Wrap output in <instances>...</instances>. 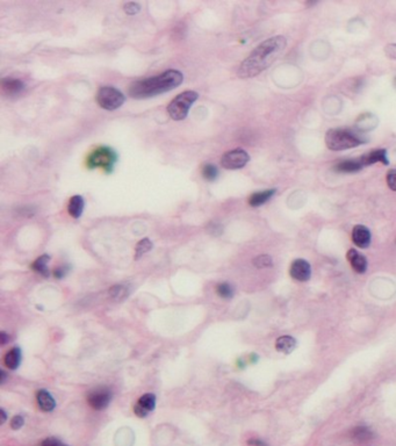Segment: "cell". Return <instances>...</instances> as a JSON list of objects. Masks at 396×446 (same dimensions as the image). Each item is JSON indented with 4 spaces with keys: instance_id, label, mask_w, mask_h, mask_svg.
<instances>
[{
    "instance_id": "obj_17",
    "label": "cell",
    "mask_w": 396,
    "mask_h": 446,
    "mask_svg": "<svg viewBox=\"0 0 396 446\" xmlns=\"http://www.w3.org/2000/svg\"><path fill=\"white\" fill-rule=\"evenodd\" d=\"M363 163H361L360 160L359 161H344L338 163L337 165H335L334 170L336 172H341V173H353V172H358L359 170H361L363 168Z\"/></svg>"
},
{
    "instance_id": "obj_1",
    "label": "cell",
    "mask_w": 396,
    "mask_h": 446,
    "mask_svg": "<svg viewBox=\"0 0 396 446\" xmlns=\"http://www.w3.org/2000/svg\"><path fill=\"white\" fill-rule=\"evenodd\" d=\"M287 45L284 36L271 37L260 43L250 55L245 58L237 71L240 78H251L258 76L279 58Z\"/></svg>"
},
{
    "instance_id": "obj_7",
    "label": "cell",
    "mask_w": 396,
    "mask_h": 446,
    "mask_svg": "<svg viewBox=\"0 0 396 446\" xmlns=\"http://www.w3.org/2000/svg\"><path fill=\"white\" fill-rule=\"evenodd\" d=\"M250 161V156L243 149H235L225 153L222 156L221 165L227 170H239L244 168Z\"/></svg>"
},
{
    "instance_id": "obj_15",
    "label": "cell",
    "mask_w": 396,
    "mask_h": 446,
    "mask_svg": "<svg viewBox=\"0 0 396 446\" xmlns=\"http://www.w3.org/2000/svg\"><path fill=\"white\" fill-rule=\"evenodd\" d=\"M296 347V341L292 336H281L275 342V349L279 352L288 354Z\"/></svg>"
},
{
    "instance_id": "obj_27",
    "label": "cell",
    "mask_w": 396,
    "mask_h": 446,
    "mask_svg": "<svg viewBox=\"0 0 396 446\" xmlns=\"http://www.w3.org/2000/svg\"><path fill=\"white\" fill-rule=\"evenodd\" d=\"M254 265L257 268H264V267H270L272 265V258L267 255H262L256 257L254 259Z\"/></svg>"
},
{
    "instance_id": "obj_31",
    "label": "cell",
    "mask_w": 396,
    "mask_h": 446,
    "mask_svg": "<svg viewBox=\"0 0 396 446\" xmlns=\"http://www.w3.org/2000/svg\"><path fill=\"white\" fill-rule=\"evenodd\" d=\"M24 424H25V419H24V417L20 416V415L14 416L12 418V421H11V426H12L13 430L21 429L22 426H24Z\"/></svg>"
},
{
    "instance_id": "obj_23",
    "label": "cell",
    "mask_w": 396,
    "mask_h": 446,
    "mask_svg": "<svg viewBox=\"0 0 396 446\" xmlns=\"http://www.w3.org/2000/svg\"><path fill=\"white\" fill-rule=\"evenodd\" d=\"M151 249H152V242L148 240V238H144V240L139 241L138 244L136 245V250H135V259L141 258L144 253L149 252Z\"/></svg>"
},
{
    "instance_id": "obj_22",
    "label": "cell",
    "mask_w": 396,
    "mask_h": 446,
    "mask_svg": "<svg viewBox=\"0 0 396 446\" xmlns=\"http://www.w3.org/2000/svg\"><path fill=\"white\" fill-rule=\"evenodd\" d=\"M49 260H50V257L48 255H42L33 263L32 268L34 271L39 272V273L41 275H43V277H49V275H50V272H49L48 268Z\"/></svg>"
},
{
    "instance_id": "obj_9",
    "label": "cell",
    "mask_w": 396,
    "mask_h": 446,
    "mask_svg": "<svg viewBox=\"0 0 396 446\" xmlns=\"http://www.w3.org/2000/svg\"><path fill=\"white\" fill-rule=\"evenodd\" d=\"M290 275L297 281H307L311 275V268L307 260L295 259L290 265Z\"/></svg>"
},
{
    "instance_id": "obj_32",
    "label": "cell",
    "mask_w": 396,
    "mask_h": 446,
    "mask_svg": "<svg viewBox=\"0 0 396 446\" xmlns=\"http://www.w3.org/2000/svg\"><path fill=\"white\" fill-rule=\"evenodd\" d=\"M387 57L391 59H396V44H388L386 49H384Z\"/></svg>"
},
{
    "instance_id": "obj_30",
    "label": "cell",
    "mask_w": 396,
    "mask_h": 446,
    "mask_svg": "<svg viewBox=\"0 0 396 446\" xmlns=\"http://www.w3.org/2000/svg\"><path fill=\"white\" fill-rule=\"evenodd\" d=\"M37 446H69V445L62 443L61 440L56 439V438L50 437V438H47V439H44L43 441H41V443Z\"/></svg>"
},
{
    "instance_id": "obj_34",
    "label": "cell",
    "mask_w": 396,
    "mask_h": 446,
    "mask_svg": "<svg viewBox=\"0 0 396 446\" xmlns=\"http://www.w3.org/2000/svg\"><path fill=\"white\" fill-rule=\"evenodd\" d=\"M248 444L251 445V446H267L265 443H264V441L259 440V439H250L248 441Z\"/></svg>"
},
{
    "instance_id": "obj_11",
    "label": "cell",
    "mask_w": 396,
    "mask_h": 446,
    "mask_svg": "<svg viewBox=\"0 0 396 446\" xmlns=\"http://www.w3.org/2000/svg\"><path fill=\"white\" fill-rule=\"evenodd\" d=\"M352 241L358 248H368L371 244V233L365 226H356L352 230Z\"/></svg>"
},
{
    "instance_id": "obj_18",
    "label": "cell",
    "mask_w": 396,
    "mask_h": 446,
    "mask_svg": "<svg viewBox=\"0 0 396 446\" xmlns=\"http://www.w3.org/2000/svg\"><path fill=\"white\" fill-rule=\"evenodd\" d=\"M275 194V190H267V191H263V192H257V193H254L250 199H249V205L251 207H259L264 205V203L269 201V200L272 198V196Z\"/></svg>"
},
{
    "instance_id": "obj_33",
    "label": "cell",
    "mask_w": 396,
    "mask_h": 446,
    "mask_svg": "<svg viewBox=\"0 0 396 446\" xmlns=\"http://www.w3.org/2000/svg\"><path fill=\"white\" fill-rule=\"evenodd\" d=\"M67 272H69V267H67V266H61V267L56 268L55 272H54V274H55V277L57 278V279H62V278H64L67 274Z\"/></svg>"
},
{
    "instance_id": "obj_8",
    "label": "cell",
    "mask_w": 396,
    "mask_h": 446,
    "mask_svg": "<svg viewBox=\"0 0 396 446\" xmlns=\"http://www.w3.org/2000/svg\"><path fill=\"white\" fill-rule=\"evenodd\" d=\"M112 400V393L107 388L92 389L88 395V402L93 409L103 410Z\"/></svg>"
},
{
    "instance_id": "obj_36",
    "label": "cell",
    "mask_w": 396,
    "mask_h": 446,
    "mask_svg": "<svg viewBox=\"0 0 396 446\" xmlns=\"http://www.w3.org/2000/svg\"><path fill=\"white\" fill-rule=\"evenodd\" d=\"M0 413H2V422H0V423H2V424H4V423H5V422H6L7 415H6V413H5V410H4V409H2V410H0Z\"/></svg>"
},
{
    "instance_id": "obj_24",
    "label": "cell",
    "mask_w": 396,
    "mask_h": 446,
    "mask_svg": "<svg viewBox=\"0 0 396 446\" xmlns=\"http://www.w3.org/2000/svg\"><path fill=\"white\" fill-rule=\"evenodd\" d=\"M217 295L222 299H231L233 295V288L227 282L220 283L216 287Z\"/></svg>"
},
{
    "instance_id": "obj_26",
    "label": "cell",
    "mask_w": 396,
    "mask_h": 446,
    "mask_svg": "<svg viewBox=\"0 0 396 446\" xmlns=\"http://www.w3.org/2000/svg\"><path fill=\"white\" fill-rule=\"evenodd\" d=\"M109 295L114 299V300L120 301L127 296V288L123 286H113L112 288L109 289Z\"/></svg>"
},
{
    "instance_id": "obj_20",
    "label": "cell",
    "mask_w": 396,
    "mask_h": 446,
    "mask_svg": "<svg viewBox=\"0 0 396 446\" xmlns=\"http://www.w3.org/2000/svg\"><path fill=\"white\" fill-rule=\"evenodd\" d=\"M84 209V199L81 195H73L70 199L69 206H67V211L71 216L74 218H79Z\"/></svg>"
},
{
    "instance_id": "obj_29",
    "label": "cell",
    "mask_w": 396,
    "mask_h": 446,
    "mask_svg": "<svg viewBox=\"0 0 396 446\" xmlns=\"http://www.w3.org/2000/svg\"><path fill=\"white\" fill-rule=\"evenodd\" d=\"M386 180L388 187H389L391 191L396 192V170H390V171L387 173Z\"/></svg>"
},
{
    "instance_id": "obj_4",
    "label": "cell",
    "mask_w": 396,
    "mask_h": 446,
    "mask_svg": "<svg viewBox=\"0 0 396 446\" xmlns=\"http://www.w3.org/2000/svg\"><path fill=\"white\" fill-rule=\"evenodd\" d=\"M199 94L194 91H185L173 99L168 106V113L171 119L176 121L184 120L188 114V111L195 101L198 100Z\"/></svg>"
},
{
    "instance_id": "obj_3",
    "label": "cell",
    "mask_w": 396,
    "mask_h": 446,
    "mask_svg": "<svg viewBox=\"0 0 396 446\" xmlns=\"http://www.w3.org/2000/svg\"><path fill=\"white\" fill-rule=\"evenodd\" d=\"M364 136L358 131L348 129V128H335L329 129L326 134V144L328 149L333 151H343L351 148H356L366 143Z\"/></svg>"
},
{
    "instance_id": "obj_10",
    "label": "cell",
    "mask_w": 396,
    "mask_h": 446,
    "mask_svg": "<svg viewBox=\"0 0 396 446\" xmlns=\"http://www.w3.org/2000/svg\"><path fill=\"white\" fill-rule=\"evenodd\" d=\"M156 407V396L153 394H144L138 399L136 406L134 408L135 414L138 417H145L151 413Z\"/></svg>"
},
{
    "instance_id": "obj_6",
    "label": "cell",
    "mask_w": 396,
    "mask_h": 446,
    "mask_svg": "<svg viewBox=\"0 0 396 446\" xmlns=\"http://www.w3.org/2000/svg\"><path fill=\"white\" fill-rule=\"evenodd\" d=\"M115 162L116 154L114 150L103 146V148H98L96 151H93L91 156L88 158V166L90 169L101 168L109 172L113 170Z\"/></svg>"
},
{
    "instance_id": "obj_12",
    "label": "cell",
    "mask_w": 396,
    "mask_h": 446,
    "mask_svg": "<svg viewBox=\"0 0 396 446\" xmlns=\"http://www.w3.org/2000/svg\"><path fill=\"white\" fill-rule=\"evenodd\" d=\"M346 258H348L351 266L357 273H365L366 270H367V259H366V257L354 250V249H350L346 253Z\"/></svg>"
},
{
    "instance_id": "obj_28",
    "label": "cell",
    "mask_w": 396,
    "mask_h": 446,
    "mask_svg": "<svg viewBox=\"0 0 396 446\" xmlns=\"http://www.w3.org/2000/svg\"><path fill=\"white\" fill-rule=\"evenodd\" d=\"M123 11L128 15H135V14H137L139 11H141V6H139V4L134 3V2L127 3V4H124Z\"/></svg>"
},
{
    "instance_id": "obj_2",
    "label": "cell",
    "mask_w": 396,
    "mask_h": 446,
    "mask_svg": "<svg viewBox=\"0 0 396 446\" xmlns=\"http://www.w3.org/2000/svg\"><path fill=\"white\" fill-rule=\"evenodd\" d=\"M183 73L177 70H168L151 78L134 83L129 88V94L134 99H145L178 88L183 83Z\"/></svg>"
},
{
    "instance_id": "obj_5",
    "label": "cell",
    "mask_w": 396,
    "mask_h": 446,
    "mask_svg": "<svg viewBox=\"0 0 396 446\" xmlns=\"http://www.w3.org/2000/svg\"><path fill=\"white\" fill-rule=\"evenodd\" d=\"M124 100H126V98H124L123 94L115 88L104 86V88L98 91L97 103L101 108L106 109V111H114V109L121 107Z\"/></svg>"
},
{
    "instance_id": "obj_35",
    "label": "cell",
    "mask_w": 396,
    "mask_h": 446,
    "mask_svg": "<svg viewBox=\"0 0 396 446\" xmlns=\"http://www.w3.org/2000/svg\"><path fill=\"white\" fill-rule=\"evenodd\" d=\"M0 337H2V344L3 345H5V344L7 343V339H9V336H7V334L6 332H2V334H0Z\"/></svg>"
},
{
    "instance_id": "obj_19",
    "label": "cell",
    "mask_w": 396,
    "mask_h": 446,
    "mask_svg": "<svg viewBox=\"0 0 396 446\" xmlns=\"http://www.w3.org/2000/svg\"><path fill=\"white\" fill-rule=\"evenodd\" d=\"M3 90L9 94H18L25 89V84L19 79L4 78L2 81Z\"/></svg>"
},
{
    "instance_id": "obj_37",
    "label": "cell",
    "mask_w": 396,
    "mask_h": 446,
    "mask_svg": "<svg viewBox=\"0 0 396 446\" xmlns=\"http://www.w3.org/2000/svg\"><path fill=\"white\" fill-rule=\"evenodd\" d=\"M0 376H2V379H0V383L4 384V383H5V380H6V373H5V371H0Z\"/></svg>"
},
{
    "instance_id": "obj_16",
    "label": "cell",
    "mask_w": 396,
    "mask_h": 446,
    "mask_svg": "<svg viewBox=\"0 0 396 446\" xmlns=\"http://www.w3.org/2000/svg\"><path fill=\"white\" fill-rule=\"evenodd\" d=\"M350 436L351 439L356 441V443H365V441L371 440L374 434H373L372 430L369 428H366V426H357V428H354L352 431L350 432Z\"/></svg>"
},
{
    "instance_id": "obj_14",
    "label": "cell",
    "mask_w": 396,
    "mask_h": 446,
    "mask_svg": "<svg viewBox=\"0 0 396 446\" xmlns=\"http://www.w3.org/2000/svg\"><path fill=\"white\" fill-rule=\"evenodd\" d=\"M36 399H37V404H39L40 409L42 411L49 413V411H52L55 409L56 407L55 400L50 394H49L46 389H41V391L37 392Z\"/></svg>"
},
{
    "instance_id": "obj_25",
    "label": "cell",
    "mask_w": 396,
    "mask_h": 446,
    "mask_svg": "<svg viewBox=\"0 0 396 446\" xmlns=\"http://www.w3.org/2000/svg\"><path fill=\"white\" fill-rule=\"evenodd\" d=\"M202 175L207 180L213 181L217 178L218 176V170L215 165L213 164H206L202 168Z\"/></svg>"
},
{
    "instance_id": "obj_38",
    "label": "cell",
    "mask_w": 396,
    "mask_h": 446,
    "mask_svg": "<svg viewBox=\"0 0 396 446\" xmlns=\"http://www.w3.org/2000/svg\"><path fill=\"white\" fill-rule=\"evenodd\" d=\"M394 88L396 89V77H395V79H394Z\"/></svg>"
},
{
    "instance_id": "obj_21",
    "label": "cell",
    "mask_w": 396,
    "mask_h": 446,
    "mask_svg": "<svg viewBox=\"0 0 396 446\" xmlns=\"http://www.w3.org/2000/svg\"><path fill=\"white\" fill-rule=\"evenodd\" d=\"M21 361V350L19 347H13L12 350H10L6 353V356L4 357V362L10 369H17L20 365Z\"/></svg>"
},
{
    "instance_id": "obj_13",
    "label": "cell",
    "mask_w": 396,
    "mask_h": 446,
    "mask_svg": "<svg viewBox=\"0 0 396 446\" xmlns=\"http://www.w3.org/2000/svg\"><path fill=\"white\" fill-rule=\"evenodd\" d=\"M360 162L363 163L364 166L372 165V164H375V163H382L384 165L389 164V162H388V158H387L386 149H378V150L371 151V153L364 155V156L360 158Z\"/></svg>"
}]
</instances>
